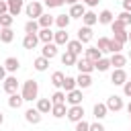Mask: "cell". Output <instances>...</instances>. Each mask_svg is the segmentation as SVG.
I'll use <instances>...</instances> for the list:
<instances>
[{"instance_id":"1","label":"cell","mask_w":131,"mask_h":131,"mask_svg":"<svg viewBox=\"0 0 131 131\" xmlns=\"http://www.w3.org/2000/svg\"><path fill=\"white\" fill-rule=\"evenodd\" d=\"M23 98L25 100H35L37 98V94H39V84L35 82V80H27L25 84H23Z\"/></svg>"},{"instance_id":"2","label":"cell","mask_w":131,"mask_h":131,"mask_svg":"<svg viewBox=\"0 0 131 131\" xmlns=\"http://www.w3.org/2000/svg\"><path fill=\"white\" fill-rule=\"evenodd\" d=\"M25 12H27V16H31V18H39V16L43 14V4H41L39 0H33V2H29V4L25 6Z\"/></svg>"},{"instance_id":"3","label":"cell","mask_w":131,"mask_h":131,"mask_svg":"<svg viewBox=\"0 0 131 131\" xmlns=\"http://www.w3.org/2000/svg\"><path fill=\"white\" fill-rule=\"evenodd\" d=\"M66 117H68L72 123H78V121H82V119H84V106H82V104H74V106H70Z\"/></svg>"},{"instance_id":"4","label":"cell","mask_w":131,"mask_h":131,"mask_svg":"<svg viewBox=\"0 0 131 131\" xmlns=\"http://www.w3.org/2000/svg\"><path fill=\"white\" fill-rule=\"evenodd\" d=\"M111 82H113L115 86H123V84L127 82V72H125L123 68H115L113 74H111Z\"/></svg>"},{"instance_id":"5","label":"cell","mask_w":131,"mask_h":131,"mask_svg":"<svg viewBox=\"0 0 131 131\" xmlns=\"http://www.w3.org/2000/svg\"><path fill=\"white\" fill-rule=\"evenodd\" d=\"M82 98H84V96H82V88H80V90L74 88V90H70V92L66 94V100H68L72 106H74V104H82Z\"/></svg>"},{"instance_id":"6","label":"cell","mask_w":131,"mask_h":131,"mask_svg":"<svg viewBox=\"0 0 131 131\" xmlns=\"http://www.w3.org/2000/svg\"><path fill=\"white\" fill-rule=\"evenodd\" d=\"M125 104H123V98L121 96H117V94H113V96H108V100H106V108L108 111H121Z\"/></svg>"},{"instance_id":"7","label":"cell","mask_w":131,"mask_h":131,"mask_svg":"<svg viewBox=\"0 0 131 131\" xmlns=\"http://www.w3.org/2000/svg\"><path fill=\"white\" fill-rule=\"evenodd\" d=\"M76 68L80 70V74H90V72L94 70V63H92L88 57H82V59L76 61Z\"/></svg>"},{"instance_id":"8","label":"cell","mask_w":131,"mask_h":131,"mask_svg":"<svg viewBox=\"0 0 131 131\" xmlns=\"http://www.w3.org/2000/svg\"><path fill=\"white\" fill-rule=\"evenodd\" d=\"M6 2H8V12L12 16H18L20 10L25 8V0H6Z\"/></svg>"},{"instance_id":"9","label":"cell","mask_w":131,"mask_h":131,"mask_svg":"<svg viewBox=\"0 0 131 131\" xmlns=\"http://www.w3.org/2000/svg\"><path fill=\"white\" fill-rule=\"evenodd\" d=\"M78 41H82V43H88V41H92V27H80L78 29Z\"/></svg>"},{"instance_id":"10","label":"cell","mask_w":131,"mask_h":131,"mask_svg":"<svg viewBox=\"0 0 131 131\" xmlns=\"http://www.w3.org/2000/svg\"><path fill=\"white\" fill-rule=\"evenodd\" d=\"M41 55L47 57V59H53V57L57 55V45H55V43H45L43 49H41Z\"/></svg>"},{"instance_id":"11","label":"cell","mask_w":131,"mask_h":131,"mask_svg":"<svg viewBox=\"0 0 131 131\" xmlns=\"http://www.w3.org/2000/svg\"><path fill=\"white\" fill-rule=\"evenodd\" d=\"M37 43H39V35H31V33H27L25 39H23V47H25V49H35Z\"/></svg>"},{"instance_id":"12","label":"cell","mask_w":131,"mask_h":131,"mask_svg":"<svg viewBox=\"0 0 131 131\" xmlns=\"http://www.w3.org/2000/svg\"><path fill=\"white\" fill-rule=\"evenodd\" d=\"M16 88H18V80H16L14 76L4 78V90H6L8 94H14V92H16Z\"/></svg>"},{"instance_id":"13","label":"cell","mask_w":131,"mask_h":131,"mask_svg":"<svg viewBox=\"0 0 131 131\" xmlns=\"http://www.w3.org/2000/svg\"><path fill=\"white\" fill-rule=\"evenodd\" d=\"M51 106H53L51 98H39V100H37V111H39L41 115H45V113H51Z\"/></svg>"},{"instance_id":"14","label":"cell","mask_w":131,"mask_h":131,"mask_svg":"<svg viewBox=\"0 0 131 131\" xmlns=\"http://www.w3.org/2000/svg\"><path fill=\"white\" fill-rule=\"evenodd\" d=\"M25 119H27L29 123L37 125V123H41V113H39L37 108H27V111H25Z\"/></svg>"},{"instance_id":"15","label":"cell","mask_w":131,"mask_h":131,"mask_svg":"<svg viewBox=\"0 0 131 131\" xmlns=\"http://www.w3.org/2000/svg\"><path fill=\"white\" fill-rule=\"evenodd\" d=\"M53 41H55V45H68L70 37H68V33H66V29H59V31L53 35Z\"/></svg>"},{"instance_id":"16","label":"cell","mask_w":131,"mask_h":131,"mask_svg":"<svg viewBox=\"0 0 131 131\" xmlns=\"http://www.w3.org/2000/svg\"><path fill=\"white\" fill-rule=\"evenodd\" d=\"M86 57H88L92 63H96V61L102 57V51H100L98 47H88V49H86Z\"/></svg>"},{"instance_id":"17","label":"cell","mask_w":131,"mask_h":131,"mask_svg":"<svg viewBox=\"0 0 131 131\" xmlns=\"http://www.w3.org/2000/svg\"><path fill=\"white\" fill-rule=\"evenodd\" d=\"M84 4H72V8H70V18H82L84 16Z\"/></svg>"},{"instance_id":"18","label":"cell","mask_w":131,"mask_h":131,"mask_svg":"<svg viewBox=\"0 0 131 131\" xmlns=\"http://www.w3.org/2000/svg\"><path fill=\"white\" fill-rule=\"evenodd\" d=\"M37 20H39V27H41V29H51V25L55 23V18H53L51 14H41Z\"/></svg>"},{"instance_id":"19","label":"cell","mask_w":131,"mask_h":131,"mask_svg":"<svg viewBox=\"0 0 131 131\" xmlns=\"http://www.w3.org/2000/svg\"><path fill=\"white\" fill-rule=\"evenodd\" d=\"M125 63H127V57L123 53H113V57H111V66L113 68H123Z\"/></svg>"},{"instance_id":"20","label":"cell","mask_w":131,"mask_h":131,"mask_svg":"<svg viewBox=\"0 0 131 131\" xmlns=\"http://www.w3.org/2000/svg\"><path fill=\"white\" fill-rule=\"evenodd\" d=\"M25 102V98H23V94H10V98H8V106L10 108H20V104Z\"/></svg>"},{"instance_id":"21","label":"cell","mask_w":131,"mask_h":131,"mask_svg":"<svg viewBox=\"0 0 131 131\" xmlns=\"http://www.w3.org/2000/svg\"><path fill=\"white\" fill-rule=\"evenodd\" d=\"M92 113H94V117L100 121V119H104L106 117V113H108V108H106V104H102V102H98V104H94V108H92Z\"/></svg>"},{"instance_id":"22","label":"cell","mask_w":131,"mask_h":131,"mask_svg":"<svg viewBox=\"0 0 131 131\" xmlns=\"http://www.w3.org/2000/svg\"><path fill=\"white\" fill-rule=\"evenodd\" d=\"M113 20H115V14H113L111 10H102V12L98 14V23H100V25H111Z\"/></svg>"},{"instance_id":"23","label":"cell","mask_w":131,"mask_h":131,"mask_svg":"<svg viewBox=\"0 0 131 131\" xmlns=\"http://www.w3.org/2000/svg\"><path fill=\"white\" fill-rule=\"evenodd\" d=\"M12 39H14V31H12L10 27L0 29V41H2V43H10Z\"/></svg>"},{"instance_id":"24","label":"cell","mask_w":131,"mask_h":131,"mask_svg":"<svg viewBox=\"0 0 131 131\" xmlns=\"http://www.w3.org/2000/svg\"><path fill=\"white\" fill-rule=\"evenodd\" d=\"M4 68H6V72H16V70L20 68V61H18L16 57H6Z\"/></svg>"},{"instance_id":"25","label":"cell","mask_w":131,"mask_h":131,"mask_svg":"<svg viewBox=\"0 0 131 131\" xmlns=\"http://www.w3.org/2000/svg\"><path fill=\"white\" fill-rule=\"evenodd\" d=\"M76 84H78V88H88V86L92 84L90 74H80V76L76 78Z\"/></svg>"},{"instance_id":"26","label":"cell","mask_w":131,"mask_h":131,"mask_svg":"<svg viewBox=\"0 0 131 131\" xmlns=\"http://www.w3.org/2000/svg\"><path fill=\"white\" fill-rule=\"evenodd\" d=\"M51 115H53L55 119L66 117V115H68V111H66V102H63V104H53V106H51Z\"/></svg>"},{"instance_id":"27","label":"cell","mask_w":131,"mask_h":131,"mask_svg":"<svg viewBox=\"0 0 131 131\" xmlns=\"http://www.w3.org/2000/svg\"><path fill=\"white\" fill-rule=\"evenodd\" d=\"M37 35H39V41H43V43H51L55 33H51V29H41Z\"/></svg>"},{"instance_id":"28","label":"cell","mask_w":131,"mask_h":131,"mask_svg":"<svg viewBox=\"0 0 131 131\" xmlns=\"http://www.w3.org/2000/svg\"><path fill=\"white\" fill-rule=\"evenodd\" d=\"M76 61H78V55H74L72 51H66L61 55V63L63 66H76Z\"/></svg>"},{"instance_id":"29","label":"cell","mask_w":131,"mask_h":131,"mask_svg":"<svg viewBox=\"0 0 131 131\" xmlns=\"http://www.w3.org/2000/svg\"><path fill=\"white\" fill-rule=\"evenodd\" d=\"M33 66H35V70H37V72H45V70L49 68V59L41 55V57H37V59H35V63H33Z\"/></svg>"},{"instance_id":"30","label":"cell","mask_w":131,"mask_h":131,"mask_svg":"<svg viewBox=\"0 0 131 131\" xmlns=\"http://www.w3.org/2000/svg\"><path fill=\"white\" fill-rule=\"evenodd\" d=\"M82 20H84V25H86V27H92V25H96V23H98V14H94V12H84Z\"/></svg>"},{"instance_id":"31","label":"cell","mask_w":131,"mask_h":131,"mask_svg":"<svg viewBox=\"0 0 131 131\" xmlns=\"http://www.w3.org/2000/svg\"><path fill=\"white\" fill-rule=\"evenodd\" d=\"M25 33H31V35H37L39 33V20L31 18L27 25H25Z\"/></svg>"},{"instance_id":"32","label":"cell","mask_w":131,"mask_h":131,"mask_svg":"<svg viewBox=\"0 0 131 131\" xmlns=\"http://www.w3.org/2000/svg\"><path fill=\"white\" fill-rule=\"evenodd\" d=\"M68 51H72L74 55H80L82 53V41H68Z\"/></svg>"},{"instance_id":"33","label":"cell","mask_w":131,"mask_h":131,"mask_svg":"<svg viewBox=\"0 0 131 131\" xmlns=\"http://www.w3.org/2000/svg\"><path fill=\"white\" fill-rule=\"evenodd\" d=\"M63 80H66V76H63L61 72H53V74H51V84H53L55 88H61V86H63Z\"/></svg>"},{"instance_id":"34","label":"cell","mask_w":131,"mask_h":131,"mask_svg":"<svg viewBox=\"0 0 131 131\" xmlns=\"http://www.w3.org/2000/svg\"><path fill=\"white\" fill-rule=\"evenodd\" d=\"M55 25H57L59 29H68V25H70V14H57V16H55Z\"/></svg>"},{"instance_id":"35","label":"cell","mask_w":131,"mask_h":131,"mask_svg":"<svg viewBox=\"0 0 131 131\" xmlns=\"http://www.w3.org/2000/svg\"><path fill=\"white\" fill-rule=\"evenodd\" d=\"M96 47H98L102 53H111V39H106V37H100Z\"/></svg>"},{"instance_id":"36","label":"cell","mask_w":131,"mask_h":131,"mask_svg":"<svg viewBox=\"0 0 131 131\" xmlns=\"http://www.w3.org/2000/svg\"><path fill=\"white\" fill-rule=\"evenodd\" d=\"M108 68H111V59H104V57H100L94 63V70H98V72H106Z\"/></svg>"},{"instance_id":"37","label":"cell","mask_w":131,"mask_h":131,"mask_svg":"<svg viewBox=\"0 0 131 131\" xmlns=\"http://www.w3.org/2000/svg\"><path fill=\"white\" fill-rule=\"evenodd\" d=\"M12 23H14V16H12L10 12H6V14H0V27H2V29L10 27Z\"/></svg>"},{"instance_id":"38","label":"cell","mask_w":131,"mask_h":131,"mask_svg":"<svg viewBox=\"0 0 131 131\" xmlns=\"http://www.w3.org/2000/svg\"><path fill=\"white\" fill-rule=\"evenodd\" d=\"M76 86H78V84H76V78H72V76H66V80H63V86H61V88H63L66 92H70V90H74Z\"/></svg>"},{"instance_id":"39","label":"cell","mask_w":131,"mask_h":131,"mask_svg":"<svg viewBox=\"0 0 131 131\" xmlns=\"http://www.w3.org/2000/svg\"><path fill=\"white\" fill-rule=\"evenodd\" d=\"M51 102H53V104H63V102H66V94H63L61 90H57V92L51 96Z\"/></svg>"},{"instance_id":"40","label":"cell","mask_w":131,"mask_h":131,"mask_svg":"<svg viewBox=\"0 0 131 131\" xmlns=\"http://www.w3.org/2000/svg\"><path fill=\"white\" fill-rule=\"evenodd\" d=\"M111 29H113V33H123V31H125V25H123L119 18H115V20L111 23Z\"/></svg>"},{"instance_id":"41","label":"cell","mask_w":131,"mask_h":131,"mask_svg":"<svg viewBox=\"0 0 131 131\" xmlns=\"http://www.w3.org/2000/svg\"><path fill=\"white\" fill-rule=\"evenodd\" d=\"M121 49H123V43L117 39H111V53H121Z\"/></svg>"},{"instance_id":"42","label":"cell","mask_w":131,"mask_h":131,"mask_svg":"<svg viewBox=\"0 0 131 131\" xmlns=\"http://www.w3.org/2000/svg\"><path fill=\"white\" fill-rule=\"evenodd\" d=\"M117 18H119V20H121L125 27H127V25H131V12H127V10H123V12H121Z\"/></svg>"},{"instance_id":"43","label":"cell","mask_w":131,"mask_h":131,"mask_svg":"<svg viewBox=\"0 0 131 131\" xmlns=\"http://www.w3.org/2000/svg\"><path fill=\"white\" fill-rule=\"evenodd\" d=\"M76 131H90V123H86L84 119L76 123Z\"/></svg>"},{"instance_id":"44","label":"cell","mask_w":131,"mask_h":131,"mask_svg":"<svg viewBox=\"0 0 131 131\" xmlns=\"http://www.w3.org/2000/svg\"><path fill=\"white\" fill-rule=\"evenodd\" d=\"M61 4H66V0H45V6L47 8H57Z\"/></svg>"},{"instance_id":"45","label":"cell","mask_w":131,"mask_h":131,"mask_svg":"<svg viewBox=\"0 0 131 131\" xmlns=\"http://www.w3.org/2000/svg\"><path fill=\"white\" fill-rule=\"evenodd\" d=\"M115 39L121 41V43H125V41H129V33H127V31H123V33H115Z\"/></svg>"},{"instance_id":"46","label":"cell","mask_w":131,"mask_h":131,"mask_svg":"<svg viewBox=\"0 0 131 131\" xmlns=\"http://www.w3.org/2000/svg\"><path fill=\"white\" fill-rule=\"evenodd\" d=\"M123 92H125V96H129V98H131V82H129V80L123 84Z\"/></svg>"},{"instance_id":"47","label":"cell","mask_w":131,"mask_h":131,"mask_svg":"<svg viewBox=\"0 0 131 131\" xmlns=\"http://www.w3.org/2000/svg\"><path fill=\"white\" fill-rule=\"evenodd\" d=\"M6 12H8V2L0 0V14H6Z\"/></svg>"},{"instance_id":"48","label":"cell","mask_w":131,"mask_h":131,"mask_svg":"<svg viewBox=\"0 0 131 131\" xmlns=\"http://www.w3.org/2000/svg\"><path fill=\"white\" fill-rule=\"evenodd\" d=\"M90 131H104V127H102L100 123H92V125H90Z\"/></svg>"},{"instance_id":"49","label":"cell","mask_w":131,"mask_h":131,"mask_svg":"<svg viewBox=\"0 0 131 131\" xmlns=\"http://www.w3.org/2000/svg\"><path fill=\"white\" fill-rule=\"evenodd\" d=\"M123 10L131 12V0H123Z\"/></svg>"},{"instance_id":"50","label":"cell","mask_w":131,"mask_h":131,"mask_svg":"<svg viewBox=\"0 0 131 131\" xmlns=\"http://www.w3.org/2000/svg\"><path fill=\"white\" fill-rule=\"evenodd\" d=\"M100 0H82V4H86V6H96Z\"/></svg>"},{"instance_id":"51","label":"cell","mask_w":131,"mask_h":131,"mask_svg":"<svg viewBox=\"0 0 131 131\" xmlns=\"http://www.w3.org/2000/svg\"><path fill=\"white\" fill-rule=\"evenodd\" d=\"M4 78H6V68L0 66V82H4Z\"/></svg>"},{"instance_id":"52","label":"cell","mask_w":131,"mask_h":131,"mask_svg":"<svg viewBox=\"0 0 131 131\" xmlns=\"http://www.w3.org/2000/svg\"><path fill=\"white\" fill-rule=\"evenodd\" d=\"M66 4H70V6H72V4H78V0H66Z\"/></svg>"},{"instance_id":"53","label":"cell","mask_w":131,"mask_h":131,"mask_svg":"<svg viewBox=\"0 0 131 131\" xmlns=\"http://www.w3.org/2000/svg\"><path fill=\"white\" fill-rule=\"evenodd\" d=\"M127 113H129V115H131V102H129V104H127Z\"/></svg>"},{"instance_id":"54","label":"cell","mask_w":131,"mask_h":131,"mask_svg":"<svg viewBox=\"0 0 131 131\" xmlns=\"http://www.w3.org/2000/svg\"><path fill=\"white\" fill-rule=\"evenodd\" d=\"M2 123H4V115L0 113V125H2Z\"/></svg>"},{"instance_id":"55","label":"cell","mask_w":131,"mask_h":131,"mask_svg":"<svg viewBox=\"0 0 131 131\" xmlns=\"http://www.w3.org/2000/svg\"><path fill=\"white\" fill-rule=\"evenodd\" d=\"M129 43H131V33H129Z\"/></svg>"},{"instance_id":"56","label":"cell","mask_w":131,"mask_h":131,"mask_svg":"<svg viewBox=\"0 0 131 131\" xmlns=\"http://www.w3.org/2000/svg\"><path fill=\"white\" fill-rule=\"evenodd\" d=\"M129 59H131V51H129Z\"/></svg>"},{"instance_id":"57","label":"cell","mask_w":131,"mask_h":131,"mask_svg":"<svg viewBox=\"0 0 131 131\" xmlns=\"http://www.w3.org/2000/svg\"><path fill=\"white\" fill-rule=\"evenodd\" d=\"M0 29H2V27H0Z\"/></svg>"},{"instance_id":"58","label":"cell","mask_w":131,"mask_h":131,"mask_svg":"<svg viewBox=\"0 0 131 131\" xmlns=\"http://www.w3.org/2000/svg\"><path fill=\"white\" fill-rule=\"evenodd\" d=\"M129 117H131V115H129Z\"/></svg>"}]
</instances>
